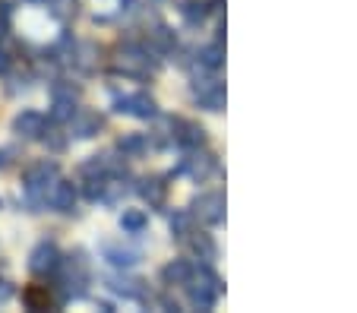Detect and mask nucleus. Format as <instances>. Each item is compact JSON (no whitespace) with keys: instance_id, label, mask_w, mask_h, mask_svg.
Here are the masks:
<instances>
[{"instance_id":"f257e3e1","label":"nucleus","mask_w":357,"mask_h":313,"mask_svg":"<svg viewBox=\"0 0 357 313\" xmlns=\"http://www.w3.org/2000/svg\"><path fill=\"white\" fill-rule=\"evenodd\" d=\"M0 67H3V61H0Z\"/></svg>"}]
</instances>
